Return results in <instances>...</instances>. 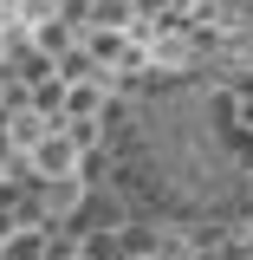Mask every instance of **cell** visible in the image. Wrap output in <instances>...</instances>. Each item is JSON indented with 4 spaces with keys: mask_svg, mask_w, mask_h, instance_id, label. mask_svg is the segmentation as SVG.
<instances>
[{
    "mask_svg": "<svg viewBox=\"0 0 253 260\" xmlns=\"http://www.w3.org/2000/svg\"><path fill=\"white\" fill-rule=\"evenodd\" d=\"M20 156H26L32 182H52V176H78V169H85V150L65 137V124H52L46 137H39V143H26Z\"/></svg>",
    "mask_w": 253,
    "mask_h": 260,
    "instance_id": "6da1fadb",
    "label": "cell"
},
{
    "mask_svg": "<svg viewBox=\"0 0 253 260\" xmlns=\"http://www.w3.org/2000/svg\"><path fill=\"white\" fill-rule=\"evenodd\" d=\"M104 234H111V260L162 254V228H150V221H117V228H104Z\"/></svg>",
    "mask_w": 253,
    "mask_h": 260,
    "instance_id": "7a4b0ae2",
    "label": "cell"
},
{
    "mask_svg": "<svg viewBox=\"0 0 253 260\" xmlns=\"http://www.w3.org/2000/svg\"><path fill=\"white\" fill-rule=\"evenodd\" d=\"M39 195H46V221H52V228L71 221V215L85 208V169H78V176H52V182H39Z\"/></svg>",
    "mask_w": 253,
    "mask_h": 260,
    "instance_id": "3957f363",
    "label": "cell"
},
{
    "mask_svg": "<svg viewBox=\"0 0 253 260\" xmlns=\"http://www.w3.org/2000/svg\"><path fill=\"white\" fill-rule=\"evenodd\" d=\"M46 130H52V117H39V111H13V124H7V143H13V150H26V143H39V137H46Z\"/></svg>",
    "mask_w": 253,
    "mask_h": 260,
    "instance_id": "277c9868",
    "label": "cell"
},
{
    "mask_svg": "<svg viewBox=\"0 0 253 260\" xmlns=\"http://www.w3.org/2000/svg\"><path fill=\"white\" fill-rule=\"evenodd\" d=\"M13 228H20V221H13V215H7V208H0V241H7V234H13Z\"/></svg>",
    "mask_w": 253,
    "mask_h": 260,
    "instance_id": "5b68a950",
    "label": "cell"
},
{
    "mask_svg": "<svg viewBox=\"0 0 253 260\" xmlns=\"http://www.w3.org/2000/svg\"><path fill=\"white\" fill-rule=\"evenodd\" d=\"M143 260H169V254H143Z\"/></svg>",
    "mask_w": 253,
    "mask_h": 260,
    "instance_id": "8992f818",
    "label": "cell"
},
{
    "mask_svg": "<svg viewBox=\"0 0 253 260\" xmlns=\"http://www.w3.org/2000/svg\"><path fill=\"white\" fill-rule=\"evenodd\" d=\"M52 7H65V0H52Z\"/></svg>",
    "mask_w": 253,
    "mask_h": 260,
    "instance_id": "52a82bcc",
    "label": "cell"
}]
</instances>
